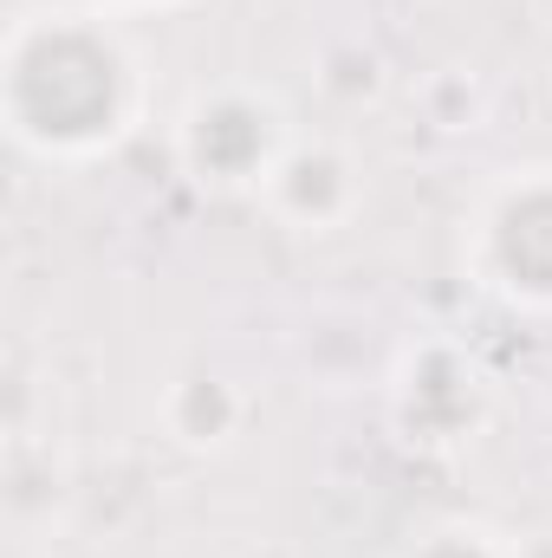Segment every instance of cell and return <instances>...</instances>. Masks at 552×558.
Wrapping results in <instances>:
<instances>
[{"label": "cell", "mask_w": 552, "mask_h": 558, "mask_svg": "<svg viewBox=\"0 0 552 558\" xmlns=\"http://www.w3.org/2000/svg\"><path fill=\"white\" fill-rule=\"evenodd\" d=\"M131 111V59L124 46L79 20V13H39L7 46V124L33 149H98L118 137Z\"/></svg>", "instance_id": "cell-1"}, {"label": "cell", "mask_w": 552, "mask_h": 558, "mask_svg": "<svg viewBox=\"0 0 552 558\" xmlns=\"http://www.w3.org/2000/svg\"><path fill=\"white\" fill-rule=\"evenodd\" d=\"M182 149H189V169L202 182H248L274 162V111L261 98L221 92V98L189 111Z\"/></svg>", "instance_id": "cell-2"}, {"label": "cell", "mask_w": 552, "mask_h": 558, "mask_svg": "<svg viewBox=\"0 0 552 558\" xmlns=\"http://www.w3.org/2000/svg\"><path fill=\"white\" fill-rule=\"evenodd\" d=\"M488 260L507 292L552 305V175L507 189L488 215Z\"/></svg>", "instance_id": "cell-3"}, {"label": "cell", "mask_w": 552, "mask_h": 558, "mask_svg": "<svg viewBox=\"0 0 552 558\" xmlns=\"http://www.w3.org/2000/svg\"><path fill=\"white\" fill-rule=\"evenodd\" d=\"M279 195H286L292 215L325 221V215H338V202H345V162H338L332 149H299L292 162H279Z\"/></svg>", "instance_id": "cell-4"}, {"label": "cell", "mask_w": 552, "mask_h": 558, "mask_svg": "<svg viewBox=\"0 0 552 558\" xmlns=\"http://www.w3.org/2000/svg\"><path fill=\"white\" fill-rule=\"evenodd\" d=\"M410 558H494V546L475 539V533H435V539H422Z\"/></svg>", "instance_id": "cell-5"}]
</instances>
